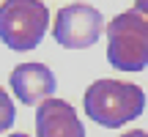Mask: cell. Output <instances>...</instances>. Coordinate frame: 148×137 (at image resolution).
Masks as SVG:
<instances>
[{
  "mask_svg": "<svg viewBox=\"0 0 148 137\" xmlns=\"http://www.w3.org/2000/svg\"><path fill=\"white\" fill-rule=\"evenodd\" d=\"M134 8H140V11L148 14V0H134Z\"/></svg>",
  "mask_w": 148,
  "mask_h": 137,
  "instance_id": "obj_9",
  "label": "cell"
},
{
  "mask_svg": "<svg viewBox=\"0 0 148 137\" xmlns=\"http://www.w3.org/2000/svg\"><path fill=\"white\" fill-rule=\"evenodd\" d=\"M121 137H148V132H143V129H129V132L121 134Z\"/></svg>",
  "mask_w": 148,
  "mask_h": 137,
  "instance_id": "obj_8",
  "label": "cell"
},
{
  "mask_svg": "<svg viewBox=\"0 0 148 137\" xmlns=\"http://www.w3.org/2000/svg\"><path fill=\"white\" fill-rule=\"evenodd\" d=\"M107 58L118 71H143L148 66V14L126 8L107 22Z\"/></svg>",
  "mask_w": 148,
  "mask_h": 137,
  "instance_id": "obj_2",
  "label": "cell"
},
{
  "mask_svg": "<svg viewBox=\"0 0 148 137\" xmlns=\"http://www.w3.org/2000/svg\"><path fill=\"white\" fill-rule=\"evenodd\" d=\"M11 90L22 104H41L55 93V74L44 63H19L8 77Z\"/></svg>",
  "mask_w": 148,
  "mask_h": 137,
  "instance_id": "obj_5",
  "label": "cell"
},
{
  "mask_svg": "<svg viewBox=\"0 0 148 137\" xmlns=\"http://www.w3.org/2000/svg\"><path fill=\"white\" fill-rule=\"evenodd\" d=\"M16 118V110H14V101L8 99V93H5L3 88H0V134L5 132V129L14 123Z\"/></svg>",
  "mask_w": 148,
  "mask_h": 137,
  "instance_id": "obj_7",
  "label": "cell"
},
{
  "mask_svg": "<svg viewBox=\"0 0 148 137\" xmlns=\"http://www.w3.org/2000/svg\"><path fill=\"white\" fill-rule=\"evenodd\" d=\"M8 137H27V134H22V132H16V134H8Z\"/></svg>",
  "mask_w": 148,
  "mask_h": 137,
  "instance_id": "obj_10",
  "label": "cell"
},
{
  "mask_svg": "<svg viewBox=\"0 0 148 137\" xmlns=\"http://www.w3.org/2000/svg\"><path fill=\"white\" fill-rule=\"evenodd\" d=\"M36 137H85V129L69 101L47 99L36 110Z\"/></svg>",
  "mask_w": 148,
  "mask_h": 137,
  "instance_id": "obj_6",
  "label": "cell"
},
{
  "mask_svg": "<svg viewBox=\"0 0 148 137\" xmlns=\"http://www.w3.org/2000/svg\"><path fill=\"white\" fill-rule=\"evenodd\" d=\"M49 11L41 0H5L0 5V41L14 52H30L41 44Z\"/></svg>",
  "mask_w": 148,
  "mask_h": 137,
  "instance_id": "obj_3",
  "label": "cell"
},
{
  "mask_svg": "<svg viewBox=\"0 0 148 137\" xmlns=\"http://www.w3.org/2000/svg\"><path fill=\"white\" fill-rule=\"evenodd\" d=\"M101 33H104V16L88 3H71L55 14L52 36L66 49L93 47Z\"/></svg>",
  "mask_w": 148,
  "mask_h": 137,
  "instance_id": "obj_4",
  "label": "cell"
},
{
  "mask_svg": "<svg viewBox=\"0 0 148 137\" xmlns=\"http://www.w3.org/2000/svg\"><path fill=\"white\" fill-rule=\"evenodd\" d=\"M85 115L104 129H118L143 115L145 93L140 85L118 79H96L85 90Z\"/></svg>",
  "mask_w": 148,
  "mask_h": 137,
  "instance_id": "obj_1",
  "label": "cell"
}]
</instances>
